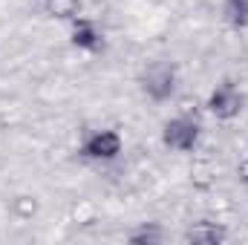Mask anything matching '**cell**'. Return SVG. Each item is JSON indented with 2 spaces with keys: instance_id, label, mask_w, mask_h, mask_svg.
<instances>
[{
  "instance_id": "obj_1",
  "label": "cell",
  "mask_w": 248,
  "mask_h": 245,
  "mask_svg": "<svg viewBox=\"0 0 248 245\" xmlns=\"http://www.w3.org/2000/svg\"><path fill=\"white\" fill-rule=\"evenodd\" d=\"M199 122L196 119H190V116H176V119H170V122L165 124V130H162V141H165V147H170V150H193L196 147V141H199Z\"/></svg>"
},
{
  "instance_id": "obj_2",
  "label": "cell",
  "mask_w": 248,
  "mask_h": 245,
  "mask_svg": "<svg viewBox=\"0 0 248 245\" xmlns=\"http://www.w3.org/2000/svg\"><path fill=\"white\" fill-rule=\"evenodd\" d=\"M141 90L153 98V101H168L176 90V69L170 63H150L141 72Z\"/></svg>"
},
{
  "instance_id": "obj_3",
  "label": "cell",
  "mask_w": 248,
  "mask_h": 245,
  "mask_svg": "<svg viewBox=\"0 0 248 245\" xmlns=\"http://www.w3.org/2000/svg\"><path fill=\"white\" fill-rule=\"evenodd\" d=\"M208 110H211V116H217L219 122H231V119H237V116L246 110V95H243L234 84H222V87H217V90L211 92Z\"/></svg>"
},
{
  "instance_id": "obj_4",
  "label": "cell",
  "mask_w": 248,
  "mask_h": 245,
  "mask_svg": "<svg viewBox=\"0 0 248 245\" xmlns=\"http://www.w3.org/2000/svg\"><path fill=\"white\" fill-rule=\"evenodd\" d=\"M81 153L87 159H101V162H110L122 153V136L116 130H98L93 136H87V141L81 144Z\"/></svg>"
},
{
  "instance_id": "obj_5",
  "label": "cell",
  "mask_w": 248,
  "mask_h": 245,
  "mask_svg": "<svg viewBox=\"0 0 248 245\" xmlns=\"http://www.w3.org/2000/svg\"><path fill=\"white\" fill-rule=\"evenodd\" d=\"M72 46L87 49V52L104 49V41H101L98 26L93 20H87V17H72Z\"/></svg>"
},
{
  "instance_id": "obj_6",
  "label": "cell",
  "mask_w": 248,
  "mask_h": 245,
  "mask_svg": "<svg viewBox=\"0 0 248 245\" xmlns=\"http://www.w3.org/2000/svg\"><path fill=\"white\" fill-rule=\"evenodd\" d=\"M187 240L199 245H217L225 240V228H219L217 222H199L187 231Z\"/></svg>"
},
{
  "instance_id": "obj_7",
  "label": "cell",
  "mask_w": 248,
  "mask_h": 245,
  "mask_svg": "<svg viewBox=\"0 0 248 245\" xmlns=\"http://www.w3.org/2000/svg\"><path fill=\"white\" fill-rule=\"evenodd\" d=\"M222 17L234 29L248 26V0H222Z\"/></svg>"
},
{
  "instance_id": "obj_8",
  "label": "cell",
  "mask_w": 248,
  "mask_h": 245,
  "mask_svg": "<svg viewBox=\"0 0 248 245\" xmlns=\"http://www.w3.org/2000/svg\"><path fill=\"white\" fill-rule=\"evenodd\" d=\"M44 6H46V15L58 20H72L81 12V0H44Z\"/></svg>"
},
{
  "instance_id": "obj_9",
  "label": "cell",
  "mask_w": 248,
  "mask_h": 245,
  "mask_svg": "<svg viewBox=\"0 0 248 245\" xmlns=\"http://www.w3.org/2000/svg\"><path fill=\"white\" fill-rule=\"evenodd\" d=\"M12 214L17 219H32L38 214V199L35 196H15L12 199Z\"/></svg>"
},
{
  "instance_id": "obj_10",
  "label": "cell",
  "mask_w": 248,
  "mask_h": 245,
  "mask_svg": "<svg viewBox=\"0 0 248 245\" xmlns=\"http://www.w3.org/2000/svg\"><path fill=\"white\" fill-rule=\"evenodd\" d=\"M190 173H193V184H196V187H208L214 170H211V165H208V162H199V165H193V170H190Z\"/></svg>"
},
{
  "instance_id": "obj_11",
  "label": "cell",
  "mask_w": 248,
  "mask_h": 245,
  "mask_svg": "<svg viewBox=\"0 0 248 245\" xmlns=\"http://www.w3.org/2000/svg\"><path fill=\"white\" fill-rule=\"evenodd\" d=\"M72 216H75V219H81V216H84V219H87V225H90V222L95 219V211H93V205H90V202H81V205H75V208H72Z\"/></svg>"
},
{
  "instance_id": "obj_12",
  "label": "cell",
  "mask_w": 248,
  "mask_h": 245,
  "mask_svg": "<svg viewBox=\"0 0 248 245\" xmlns=\"http://www.w3.org/2000/svg\"><path fill=\"white\" fill-rule=\"evenodd\" d=\"M240 179H243V182H248V159L240 165Z\"/></svg>"
}]
</instances>
